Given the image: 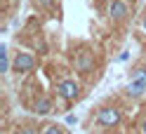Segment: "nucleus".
Here are the masks:
<instances>
[{
    "label": "nucleus",
    "instance_id": "f257e3e1",
    "mask_svg": "<svg viewBox=\"0 0 146 134\" xmlns=\"http://www.w3.org/2000/svg\"><path fill=\"white\" fill-rule=\"evenodd\" d=\"M123 120V113L118 106H102V108L97 111V125L99 127H104V129H113L118 127Z\"/></svg>",
    "mask_w": 146,
    "mask_h": 134
},
{
    "label": "nucleus",
    "instance_id": "f03ea898",
    "mask_svg": "<svg viewBox=\"0 0 146 134\" xmlns=\"http://www.w3.org/2000/svg\"><path fill=\"white\" fill-rule=\"evenodd\" d=\"M57 94L61 96L64 101L71 104V101H76L78 96H80V85L76 83V80H68L66 78V80H61V83L57 85Z\"/></svg>",
    "mask_w": 146,
    "mask_h": 134
},
{
    "label": "nucleus",
    "instance_id": "7ed1b4c3",
    "mask_svg": "<svg viewBox=\"0 0 146 134\" xmlns=\"http://www.w3.org/2000/svg\"><path fill=\"white\" fill-rule=\"evenodd\" d=\"M12 66L17 73H29V71L35 68V57H31L29 52H17V57L12 61Z\"/></svg>",
    "mask_w": 146,
    "mask_h": 134
},
{
    "label": "nucleus",
    "instance_id": "20e7f679",
    "mask_svg": "<svg viewBox=\"0 0 146 134\" xmlns=\"http://www.w3.org/2000/svg\"><path fill=\"white\" fill-rule=\"evenodd\" d=\"M127 14H130V5H127L125 0H111V5H108V17H111L113 21L127 19Z\"/></svg>",
    "mask_w": 146,
    "mask_h": 134
},
{
    "label": "nucleus",
    "instance_id": "39448f33",
    "mask_svg": "<svg viewBox=\"0 0 146 134\" xmlns=\"http://www.w3.org/2000/svg\"><path fill=\"white\" fill-rule=\"evenodd\" d=\"M76 71H80V73H90V71L94 68V54L92 52H78V57H76Z\"/></svg>",
    "mask_w": 146,
    "mask_h": 134
},
{
    "label": "nucleus",
    "instance_id": "423d86ee",
    "mask_svg": "<svg viewBox=\"0 0 146 134\" xmlns=\"http://www.w3.org/2000/svg\"><path fill=\"white\" fill-rule=\"evenodd\" d=\"M52 108H54V101L50 99V96H40V99L33 104L31 111H33L35 115H47V113H52Z\"/></svg>",
    "mask_w": 146,
    "mask_h": 134
},
{
    "label": "nucleus",
    "instance_id": "0eeeda50",
    "mask_svg": "<svg viewBox=\"0 0 146 134\" xmlns=\"http://www.w3.org/2000/svg\"><path fill=\"white\" fill-rule=\"evenodd\" d=\"M130 80H132V83H139V85H144V87H146V66H134V68H132Z\"/></svg>",
    "mask_w": 146,
    "mask_h": 134
},
{
    "label": "nucleus",
    "instance_id": "6e6552de",
    "mask_svg": "<svg viewBox=\"0 0 146 134\" xmlns=\"http://www.w3.org/2000/svg\"><path fill=\"white\" fill-rule=\"evenodd\" d=\"M125 92L130 94V96H144V94H146V87H144V85H139V83H132V80H130Z\"/></svg>",
    "mask_w": 146,
    "mask_h": 134
},
{
    "label": "nucleus",
    "instance_id": "1a4fd4ad",
    "mask_svg": "<svg viewBox=\"0 0 146 134\" xmlns=\"http://www.w3.org/2000/svg\"><path fill=\"white\" fill-rule=\"evenodd\" d=\"M7 71H10V54L5 45H0V73H7Z\"/></svg>",
    "mask_w": 146,
    "mask_h": 134
},
{
    "label": "nucleus",
    "instance_id": "9d476101",
    "mask_svg": "<svg viewBox=\"0 0 146 134\" xmlns=\"http://www.w3.org/2000/svg\"><path fill=\"white\" fill-rule=\"evenodd\" d=\"M35 5L40 7V10H54V7H57V0H35Z\"/></svg>",
    "mask_w": 146,
    "mask_h": 134
},
{
    "label": "nucleus",
    "instance_id": "9b49d317",
    "mask_svg": "<svg viewBox=\"0 0 146 134\" xmlns=\"http://www.w3.org/2000/svg\"><path fill=\"white\" fill-rule=\"evenodd\" d=\"M42 134H64V129L59 125H45L42 127Z\"/></svg>",
    "mask_w": 146,
    "mask_h": 134
},
{
    "label": "nucleus",
    "instance_id": "f8f14e48",
    "mask_svg": "<svg viewBox=\"0 0 146 134\" xmlns=\"http://www.w3.org/2000/svg\"><path fill=\"white\" fill-rule=\"evenodd\" d=\"M14 134H38V129H35L33 125H21V127L17 129Z\"/></svg>",
    "mask_w": 146,
    "mask_h": 134
},
{
    "label": "nucleus",
    "instance_id": "ddd939ff",
    "mask_svg": "<svg viewBox=\"0 0 146 134\" xmlns=\"http://www.w3.org/2000/svg\"><path fill=\"white\" fill-rule=\"evenodd\" d=\"M76 122H78V118H76L73 113H68V115H66V125H76Z\"/></svg>",
    "mask_w": 146,
    "mask_h": 134
},
{
    "label": "nucleus",
    "instance_id": "4468645a",
    "mask_svg": "<svg viewBox=\"0 0 146 134\" xmlns=\"http://www.w3.org/2000/svg\"><path fill=\"white\" fill-rule=\"evenodd\" d=\"M139 134H146V115H144L141 122H139Z\"/></svg>",
    "mask_w": 146,
    "mask_h": 134
},
{
    "label": "nucleus",
    "instance_id": "2eb2a0df",
    "mask_svg": "<svg viewBox=\"0 0 146 134\" xmlns=\"http://www.w3.org/2000/svg\"><path fill=\"white\" fill-rule=\"evenodd\" d=\"M127 59H130V52H123V54L118 57V61H127Z\"/></svg>",
    "mask_w": 146,
    "mask_h": 134
},
{
    "label": "nucleus",
    "instance_id": "dca6fc26",
    "mask_svg": "<svg viewBox=\"0 0 146 134\" xmlns=\"http://www.w3.org/2000/svg\"><path fill=\"white\" fill-rule=\"evenodd\" d=\"M141 26H144V31H146V17H144V21H141Z\"/></svg>",
    "mask_w": 146,
    "mask_h": 134
},
{
    "label": "nucleus",
    "instance_id": "f3484780",
    "mask_svg": "<svg viewBox=\"0 0 146 134\" xmlns=\"http://www.w3.org/2000/svg\"><path fill=\"white\" fill-rule=\"evenodd\" d=\"M104 134H108V129H106V132H104Z\"/></svg>",
    "mask_w": 146,
    "mask_h": 134
},
{
    "label": "nucleus",
    "instance_id": "a211bd4d",
    "mask_svg": "<svg viewBox=\"0 0 146 134\" xmlns=\"http://www.w3.org/2000/svg\"><path fill=\"white\" fill-rule=\"evenodd\" d=\"M127 134H132V132H127Z\"/></svg>",
    "mask_w": 146,
    "mask_h": 134
}]
</instances>
